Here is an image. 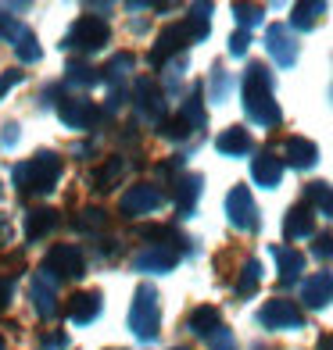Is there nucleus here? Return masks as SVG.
<instances>
[{"label":"nucleus","instance_id":"obj_4","mask_svg":"<svg viewBox=\"0 0 333 350\" xmlns=\"http://www.w3.org/2000/svg\"><path fill=\"white\" fill-rule=\"evenodd\" d=\"M111 29L104 18H97V14H83V18H75L72 29L65 33V46L69 51H83V54H93L101 51V46L108 43Z\"/></svg>","mask_w":333,"mask_h":350},{"label":"nucleus","instance_id":"obj_31","mask_svg":"<svg viewBox=\"0 0 333 350\" xmlns=\"http://www.w3.org/2000/svg\"><path fill=\"white\" fill-rule=\"evenodd\" d=\"M104 226H108V215L101 208H86V211H79V218H75V229L79 232H97Z\"/></svg>","mask_w":333,"mask_h":350},{"label":"nucleus","instance_id":"obj_32","mask_svg":"<svg viewBox=\"0 0 333 350\" xmlns=\"http://www.w3.org/2000/svg\"><path fill=\"white\" fill-rule=\"evenodd\" d=\"M180 118L190 125V129H201V125H204V104H201V93H194V97H190V100L183 104Z\"/></svg>","mask_w":333,"mask_h":350},{"label":"nucleus","instance_id":"obj_33","mask_svg":"<svg viewBox=\"0 0 333 350\" xmlns=\"http://www.w3.org/2000/svg\"><path fill=\"white\" fill-rule=\"evenodd\" d=\"M233 14H236V18H241V25L247 29V25H258L265 11L255 8V4H233Z\"/></svg>","mask_w":333,"mask_h":350},{"label":"nucleus","instance_id":"obj_7","mask_svg":"<svg viewBox=\"0 0 333 350\" xmlns=\"http://www.w3.org/2000/svg\"><path fill=\"white\" fill-rule=\"evenodd\" d=\"M226 215L236 229H258V208L247 186H233L226 197Z\"/></svg>","mask_w":333,"mask_h":350},{"label":"nucleus","instance_id":"obj_45","mask_svg":"<svg viewBox=\"0 0 333 350\" xmlns=\"http://www.w3.org/2000/svg\"><path fill=\"white\" fill-rule=\"evenodd\" d=\"M0 350H8V343H4V336H0Z\"/></svg>","mask_w":333,"mask_h":350},{"label":"nucleus","instance_id":"obj_41","mask_svg":"<svg viewBox=\"0 0 333 350\" xmlns=\"http://www.w3.org/2000/svg\"><path fill=\"white\" fill-rule=\"evenodd\" d=\"M11 293H14V279H11V275H0V311L8 308Z\"/></svg>","mask_w":333,"mask_h":350},{"label":"nucleus","instance_id":"obj_6","mask_svg":"<svg viewBox=\"0 0 333 350\" xmlns=\"http://www.w3.org/2000/svg\"><path fill=\"white\" fill-rule=\"evenodd\" d=\"M58 118L69 125V129H93L101 118H104V111L93 104V100H86V97H72V100H61L58 104Z\"/></svg>","mask_w":333,"mask_h":350},{"label":"nucleus","instance_id":"obj_8","mask_svg":"<svg viewBox=\"0 0 333 350\" xmlns=\"http://www.w3.org/2000/svg\"><path fill=\"white\" fill-rule=\"evenodd\" d=\"M133 97H136V115L144 122H162L165 118V93L158 90L154 79H140V83L133 86Z\"/></svg>","mask_w":333,"mask_h":350},{"label":"nucleus","instance_id":"obj_2","mask_svg":"<svg viewBox=\"0 0 333 350\" xmlns=\"http://www.w3.org/2000/svg\"><path fill=\"white\" fill-rule=\"evenodd\" d=\"M11 179H14V186H18V193H22V197L51 193L54 183L61 179V157L51 154V150H40L36 157H29V161L14 165Z\"/></svg>","mask_w":333,"mask_h":350},{"label":"nucleus","instance_id":"obj_46","mask_svg":"<svg viewBox=\"0 0 333 350\" xmlns=\"http://www.w3.org/2000/svg\"><path fill=\"white\" fill-rule=\"evenodd\" d=\"M176 350H186V347H176Z\"/></svg>","mask_w":333,"mask_h":350},{"label":"nucleus","instance_id":"obj_21","mask_svg":"<svg viewBox=\"0 0 333 350\" xmlns=\"http://www.w3.org/2000/svg\"><path fill=\"white\" fill-rule=\"evenodd\" d=\"M58 226V215L51 208H36L25 215V240H43L47 232H54Z\"/></svg>","mask_w":333,"mask_h":350},{"label":"nucleus","instance_id":"obj_19","mask_svg":"<svg viewBox=\"0 0 333 350\" xmlns=\"http://www.w3.org/2000/svg\"><path fill=\"white\" fill-rule=\"evenodd\" d=\"M312 208L308 204H297V208L287 211V221H283V236L287 240H305V236H312Z\"/></svg>","mask_w":333,"mask_h":350},{"label":"nucleus","instance_id":"obj_23","mask_svg":"<svg viewBox=\"0 0 333 350\" xmlns=\"http://www.w3.org/2000/svg\"><path fill=\"white\" fill-rule=\"evenodd\" d=\"M215 147L226 154V157H241V154H247L251 150V136H247V129H241V125H233V129H226L219 139H215Z\"/></svg>","mask_w":333,"mask_h":350},{"label":"nucleus","instance_id":"obj_26","mask_svg":"<svg viewBox=\"0 0 333 350\" xmlns=\"http://www.w3.org/2000/svg\"><path fill=\"white\" fill-rule=\"evenodd\" d=\"M258 282H262V265H258V261H244L241 279H236V293H241V297H251V293L258 290Z\"/></svg>","mask_w":333,"mask_h":350},{"label":"nucleus","instance_id":"obj_9","mask_svg":"<svg viewBox=\"0 0 333 350\" xmlns=\"http://www.w3.org/2000/svg\"><path fill=\"white\" fill-rule=\"evenodd\" d=\"M258 322L265 329H301L305 325V314L294 300H269V304L258 311Z\"/></svg>","mask_w":333,"mask_h":350},{"label":"nucleus","instance_id":"obj_17","mask_svg":"<svg viewBox=\"0 0 333 350\" xmlns=\"http://www.w3.org/2000/svg\"><path fill=\"white\" fill-rule=\"evenodd\" d=\"M276 261H280V282L291 286L301 279V272H305V254H297L294 247H273Z\"/></svg>","mask_w":333,"mask_h":350},{"label":"nucleus","instance_id":"obj_43","mask_svg":"<svg viewBox=\"0 0 333 350\" xmlns=\"http://www.w3.org/2000/svg\"><path fill=\"white\" fill-rule=\"evenodd\" d=\"M0 143H4V147H14V143H18V125H4V136H0Z\"/></svg>","mask_w":333,"mask_h":350},{"label":"nucleus","instance_id":"obj_18","mask_svg":"<svg viewBox=\"0 0 333 350\" xmlns=\"http://www.w3.org/2000/svg\"><path fill=\"white\" fill-rule=\"evenodd\" d=\"M197 197H201V175H183V179L172 186V200H176V211L180 215L194 211Z\"/></svg>","mask_w":333,"mask_h":350},{"label":"nucleus","instance_id":"obj_13","mask_svg":"<svg viewBox=\"0 0 333 350\" xmlns=\"http://www.w3.org/2000/svg\"><path fill=\"white\" fill-rule=\"evenodd\" d=\"M265 46H269V54H273L283 68H291L294 61H297V43H294V36H291L287 25H269Z\"/></svg>","mask_w":333,"mask_h":350},{"label":"nucleus","instance_id":"obj_34","mask_svg":"<svg viewBox=\"0 0 333 350\" xmlns=\"http://www.w3.org/2000/svg\"><path fill=\"white\" fill-rule=\"evenodd\" d=\"M226 93H230V75L222 72V68H215V75H212V90H208V97H212V100H226Z\"/></svg>","mask_w":333,"mask_h":350},{"label":"nucleus","instance_id":"obj_20","mask_svg":"<svg viewBox=\"0 0 333 350\" xmlns=\"http://www.w3.org/2000/svg\"><path fill=\"white\" fill-rule=\"evenodd\" d=\"M251 175H255L258 186H276L283 179V161L273 157V154H258L255 165H251Z\"/></svg>","mask_w":333,"mask_h":350},{"label":"nucleus","instance_id":"obj_42","mask_svg":"<svg viewBox=\"0 0 333 350\" xmlns=\"http://www.w3.org/2000/svg\"><path fill=\"white\" fill-rule=\"evenodd\" d=\"M18 83H22V72H14V68H11V72H4V75H0V97H4V93H8L11 86H18Z\"/></svg>","mask_w":333,"mask_h":350},{"label":"nucleus","instance_id":"obj_14","mask_svg":"<svg viewBox=\"0 0 333 350\" xmlns=\"http://www.w3.org/2000/svg\"><path fill=\"white\" fill-rule=\"evenodd\" d=\"M65 314H69V322H75V325H90L93 318L101 314V293H97V290L72 293V297H69V308H65Z\"/></svg>","mask_w":333,"mask_h":350},{"label":"nucleus","instance_id":"obj_36","mask_svg":"<svg viewBox=\"0 0 333 350\" xmlns=\"http://www.w3.org/2000/svg\"><path fill=\"white\" fill-rule=\"evenodd\" d=\"M312 254H315L319 261H330V258H333V232L315 236V247H312Z\"/></svg>","mask_w":333,"mask_h":350},{"label":"nucleus","instance_id":"obj_29","mask_svg":"<svg viewBox=\"0 0 333 350\" xmlns=\"http://www.w3.org/2000/svg\"><path fill=\"white\" fill-rule=\"evenodd\" d=\"M119 175H122V161H119V157H111V161H104L97 172H93V189H101V193H104V189H111V183H115Z\"/></svg>","mask_w":333,"mask_h":350},{"label":"nucleus","instance_id":"obj_16","mask_svg":"<svg viewBox=\"0 0 333 350\" xmlns=\"http://www.w3.org/2000/svg\"><path fill=\"white\" fill-rule=\"evenodd\" d=\"M283 157H287V165H294V168H312L315 161H319V150H315L312 139L291 136L287 143H283Z\"/></svg>","mask_w":333,"mask_h":350},{"label":"nucleus","instance_id":"obj_3","mask_svg":"<svg viewBox=\"0 0 333 350\" xmlns=\"http://www.w3.org/2000/svg\"><path fill=\"white\" fill-rule=\"evenodd\" d=\"M130 329L136 340H158V332H162V308H158V290L154 286H140L136 290V300L130 308Z\"/></svg>","mask_w":333,"mask_h":350},{"label":"nucleus","instance_id":"obj_44","mask_svg":"<svg viewBox=\"0 0 333 350\" xmlns=\"http://www.w3.org/2000/svg\"><path fill=\"white\" fill-rule=\"evenodd\" d=\"M319 350H333V332H330V336H323V340H319Z\"/></svg>","mask_w":333,"mask_h":350},{"label":"nucleus","instance_id":"obj_30","mask_svg":"<svg viewBox=\"0 0 333 350\" xmlns=\"http://www.w3.org/2000/svg\"><path fill=\"white\" fill-rule=\"evenodd\" d=\"M323 11H326V4H297L291 25H294V29H312L315 22H319V14H323Z\"/></svg>","mask_w":333,"mask_h":350},{"label":"nucleus","instance_id":"obj_15","mask_svg":"<svg viewBox=\"0 0 333 350\" xmlns=\"http://www.w3.org/2000/svg\"><path fill=\"white\" fill-rule=\"evenodd\" d=\"M301 300H305L308 308H326L333 300V275L330 272H315L312 279H305V286H301Z\"/></svg>","mask_w":333,"mask_h":350},{"label":"nucleus","instance_id":"obj_28","mask_svg":"<svg viewBox=\"0 0 333 350\" xmlns=\"http://www.w3.org/2000/svg\"><path fill=\"white\" fill-rule=\"evenodd\" d=\"M305 197H308V204H315L323 215H330L333 218V186H326V183H312L308 189H305Z\"/></svg>","mask_w":333,"mask_h":350},{"label":"nucleus","instance_id":"obj_39","mask_svg":"<svg viewBox=\"0 0 333 350\" xmlns=\"http://www.w3.org/2000/svg\"><path fill=\"white\" fill-rule=\"evenodd\" d=\"M247 43H251V33L247 29H236V33L230 36V54H236V57L247 54Z\"/></svg>","mask_w":333,"mask_h":350},{"label":"nucleus","instance_id":"obj_5","mask_svg":"<svg viewBox=\"0 0 333 350\" xmlns=\"http://www.w3.org/2000/svg\"><path fill=\"white\" fill-rule=\"evenodd\" d=\"M47 268H51L54 279H79V275H86V258L79 247L58 243L47 250Z\"/></svg>","mask_w":333,"mask_h":350},{"label":"nucleus","instance_id":"obj_25","mask_svg":"<svg viewBox=\"0 0 333 350\" xmlns=\"http://www.w3.org/2000/svg\"><path fill=\"white\" fill-rule=\"evenodd\" d=\"M136 65V57L130 54V51H122V54H115L108 61V68H104V79L108 83H115V86H122V79L130 75V68Z\"/></svg>","mask_w":333,"mask_h":350},{"label":"nucleus","instance_id":"obj_22","mask_svg":"<svg viewBox=\"0 0 333 350\" xmlns=\"http://www.w3.org/2000/svg\"><path fill=\"white\" fill-rule=\"evenodd\" d=\"M222 329V318H219V311L215 308H197L194 314H190V332L194 336H201V340H208V336H215V332Z\"/></svg>","mask_w":333,"mask_h":350},{"label":"nucleus","instance_id":"obj_27","mask_svg":"<svg viewBox=\"0 0 333 350\" xmlns=\"http://www.w3.org/2000/svg\"><path fill=\"white\" fill-rule=\"evenodd\" d=\"M14 54H18V57L25 61V65H36V61L43 57V51L36 46V36L29 33V29H22L18 40H14Z\"/></svg>","mask_w":333,"mask_h":350},{"label":"nucleus","instance_id":"obj_40","mask_svg":"<svg viewBox=\"0 0 333 350\" xmlns=\"http://www.w3.org/2000/svg\"><path fill=\"white\" fill-rule=\"evenodd\" d=\"M208 347L212 350H236V340L230 336V329H219L215 336H208Z\"/></svg>","mask_w":333,"mask_h":350},{"label":"nucleus","instance_id":"obj_10","mask_svg":"<svg viewBox=\"0 0 333 350\" xmlns=\"http://www.w3.org/2000/svg\"><path fill=\"white\" fill-rule=\"evenodd\" d=\"M162 189L158 186H147V183H140V186H133L130 193H125L122 200H119V211L125 215V218H136V215H151V211H158L162 208Z\"/></svg>","mask_w":333,"mask_h":350},{"label":"nucleus","instance_id":"obj_38","mask_svg":"<svg viewBox=\"0 0 333 350\" xmlns=\"http://www.w3.org/2000/svg\"><path fill=\"white\" fill-rule=\"evenodd\" d=\"M18 33H22V25L14 22L11 14L0 11V40H18Z\"/></svg>","mask_w":333,"mask_h":350},{"label":"nucleus","instance_id":"obj_37","mask_svg":"<svg viewBox=\"0 0 333 350\" xmlns=\"http://www.w3.org/2000/svg\"><path fill=\"white\" fill-rule=\"evenodd\" d=\"M65 347H69L65 332H43L40 336V350H65Z\"/></svg>","mask_w":333,"mask_h":350},{"label":"nucleus","instance_id":"obj_35","mask_svg":"<svg viewBox=\"0 0 333 350\" xmlns=\"http://www.w3.org/2000/svg\"><path fill=\"white\" fill-rule=\"evenodd\" d=\"M162 133H165L169 139H186L194 129H190V125H186L183 118H172V122H162Z\"/></svg>","mask_w":333,"mask_h":350},{"label":"nucleus","instance_id":"obj_24","mask_svg":"<svg viewBox=\"0 0 333 350\" xmlns=\"http://www.w3.org/2000/svg\"><path fill=\"white\" fill-rule=\"evenodd\" d=\"M65 83H69V86H83V90H90V86H97V83H101V75H97V68H93V65H86V61L72 57L69 65H65Z\"/></svg>","mask_w":333,"mask_h":350},{"label":"nucleus","instance_id":"obj_12","mask_svg":"<svg viewBox=\"0 0 333 350\" xmlns=\"http://www.w3.org/2000/svg\"><path fill=\"white\" fill-rule=\"evenodd\" d=\"M180 261V250L176 247H165V243H154L147 250H140L133 258V268L136 272H172Z\"/></svg>","mask_w":333,"mask_h":350},{"label":"nucleus","instance_id":"obj_1","mask_svg":"<svg viewBox=\"0 0 333 350\" xmlns=\"http://www.w3.org/2000/svg\"><path fill=\"white\" fill-rule=\"evenodd\" d=\"M244 111L255 125H262V129L280 122V107L273 100V75H269V68L258 65V61L244 75Z\"/></svg>","mask_w":333,"mask_h":350},{"label":"nucleus","instance_id":"obj_11","mask_svg":"<svg viewBox=\"0 0 333 350\" xmlns=\"http://www.w3.org/2000/svg\"><path fill=\"white\" fill-rule=\"evenodd\" d=\"M29 297H33V308H36L40 318L58 314V279L47 272V268L33 275V282H29Z\"/></svg>","mask_w":333,"mask_h":350}]
</instances>
